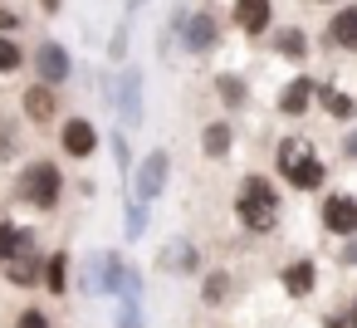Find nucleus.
<instances>
[{
	"label": "nucleus",
	"mask_w": 357,
	"mask_h": 328,
	"mask_svg": "<svg viewBox=\"0 0 357 328\" xmlns=\"http://www.w3.org/2000/svg\"><path fill=\"white\" fill-rule=\"evenodd\" d=\"M235 216H240L245 230L269 235V230L279 225V191H274V181L259 177V172H250V177L235 186Z\"/></svg>",
	"instance_id": "nucleus-1"
},
{
	"label": "nucleus",
	"mask_w": 357,
	"mask_h": 328,
	"mask_svg": "<svg viewBox=\"0 0 357 328\" xmlns=\"http://www.w3.org/2000/svg\"><path fill=\"white\" fill-rule=\"evenodd\" d=\"M279 172L294 191H318L323 177H328V167H323V157L313 152L308 137H284L279 142Z\"/></svg>",
	"instance_id": "nucleus-2"
},
{
	"label": "nucleus",
	"mask_w": 357,
	"mask_h": 328,
	"mask_svg": "<svg viewBox=\"0 0 357 328\" xmlns=\"http://www.w3.org/2000/svg\"><path fill=\"white\" fill-rule=\"evenodd\" d=\"M64 196V172L54 162H30L20 177V201H30L35 211H54Z\"/></svg>",
	"instance_id": "nucleus-3"
},
{
	"label": "nucleus",
	"mask_w": 357,
	"mask_h": 328,
	"mask_svg": "<svg viewBox=\"0 0 357 328\" xmlns=\"http://www.w3.org/2000/svg\"><path fill=\"white\" fill-rule=\"evenodd\" d=\"M167 177H172V157L167 152H147L142 157V167L132 172V201H157L162 191H167Z\"/></svg>",
	"instance_id": "nucleus-4"
},
{
	"label": "nucleus",
	"mask_w": 357,
	"mask_h": 328,
	"mask_svg": "<svg viewBox=\"0 0 357 328\" xmlns=\"http://www.w3.org/2000/svg\"><path fill=\"white\" fill-rule=\"evenodd\" d=\"M318 216H323V230H333V235H347V240L357 235V201H352V196L333 191V196L323 201V211H318Z\"/></svg>",
	"instance_id": "nucleus-5"
},
{
	"label": "nucleus",
	"mask_w": 357,
	"mask_h": 328,
	"mask_svg": "<svg viewBox=\"0 0 357 328\" xmlns=\"http://www.w3.org/2000/svg\"><path fill=\"white\" fill-rule=\"evenodd\" d=\"M35 69H40V84H50V89H59V84L69 79V54H64V45H54V40H45V45L35 50Z\"/></svg>",
	"instance_id": "nucleus-6"
},
{
	"label": "nucleus",
	"mask_w": 357,
	"mask_h": 328,
	"mask_svg": "<svg viewBox=\"0 0 357 328\" xmlns=\"http://www.w3.org/2000/svg\"><path fill=\"white\" fill-rule=\"evenodd\" d=\"M230 20H235L245 35H264V30H269V20H274V6H269V0H235Z\"/></svg>",
	"instance_id": "nucleus-7"
},
{
	"label": "nucleus",
	"mask_w": 357,
	"mask_h": 328,
	"mask_svg": "<svg viewBox=\"0 0 357 328\" xmlns=\"http://www.w3.org/2000/svg\"><path fill=\"white\" fill-rule=\"evenodd\" d=\"M118 113H123V128H137V123H142V74H137V69H128V74H123Z\"/></svg>",
	"instance_id": "nucleus-8"
},
{
	"label": "nucleus",
	"mask_w": 357,
	"mask_h": 328,
	"mask_svg": "<svg viewBox=\"0 0 357 328\" xmlns=\"http://www.w3.org/2000/svg\"><path fill=\"white\" fill-rule=\"evenodd\" d=\"M93 147H98L93 123H89V118H69V123H64V152H69V157H93Z\"/></svg>",
	"instance_id": "nucleus-9"
},
{
	"label": "nucleus",
	"mask_w": 357,
	"mask_h": 328,
	"mask_svg": "<svg viewBox=\"0 0 357 328\" xmlns=\"http://www.w3.org/2000/svg\"><path fill=\"white\" fill-rule=\"evenodd\" d=\"M157 264H162L167 274H191V269H196V245H191V240H167L162 255H157Z\"/></svg>",
	"instance_id": "nucleus-10"
},
{
	"label": "nucleus",
	"mask_w": 357,
	"mask_h": 328,
	"mask_svg": "<svg viewBox=\"0 0 357 328\" xmlns=\"http://www.w3.org/2000/svg\"><path fill=\"white\" fill-rule=\"evenodd\" d=\"M313 279H318V264H313V260H294V264L279 274V284H284V294H289V299L313 294Z\"/></svg>",
	"instance_id": "nucleus-11"
},
{
	"label": "nucleus",
	"mask_w": 357,
	"mask_h": 328,
	"mask_svg": "<svg viewBox=\"0 0 357 328\" xmlns=\"http://www.w3.org/2000/svg\"><path fill=\"white\" fill-rule=\"evenodd\" d=\"M54 113H59V98H54V89H50V84H35V89L25 94V118L45 128Z\"/></svg>",
	"instance_id": "nucleus-12"
},
{
	"label": "nucleus",
	"mask_w": 357,
	"mask_h": 328,
	"mask_svg": "<svg viewBox=\"0 0 357 328\" xmlns=\"http://www.w3.org/2000/svg\"><path fill=\"white\" fill-rule=\"evenodd\" d=\"M215 45V15H186V50L206 54Z\"/></svg>",
	"instance_id": "nucleus-13"
},
{
	"label": "nucleus",
	"mask_w": 357,
	"mask_h": 328,
	"mask_svg": "<svg viewBox=\"0 0 357 328\" xmlns=\"http://www.w3.org/2000/svg\"><path fill=\"white\" fill-rule=\"evenodd\" d=\"M40 279H45V289H50V294H64V289H69V255H64V250H54V255L45 260V269H40Z\"/></svg>",
	"instance_id": "nucleus-14"
},
{
	"label": "nucleus",
	"mask_w": 357,
	"mask_h": 328,
	"mask_svg": "<svg viewBox=\"0 0 357 328\" xmlns=\"http://www.w3.org/2000/svg\"><path fill=\"white\" fill-rule=\"evenodd\" d=\"M328 35H333V45H342V50H352V54H357V6H342Z\"/></svg>",
	"instance_id": "nucleus-15"
},
{
	"label": "nucleus",
	"mask_w": 357,
	"mask_h": 328,
	"mask_svg": "<svg viewBox=\"0 0 357 328\" xmlns=\"http://www.w3.org/2000/svg\"><path fill=\"white\" fill-rule=\"evenodd\" d=\"M308 98H313V79H294V84L279 94V108H284L289 118H298V113L308 108Z\"/></svg>",
	"instance_id": "nucleus-16"
},
{
	"label": "nucleus",
	"mask_w": 357,
	"mask_h": 328,
	"mask_svg": "<svg viewBox=\"0 0 357 328\" xmlns=\"http://www.w3.org/2000/svg\"><path fill=\"white\" fill-rule=\"evenodd\" d=\"M230 137H235V133H230L225 123H206V128H201V152H206V157H225V152H230Z\"/></svg>",
	"instance_id": "nucleus-17"
},
{
	"label": "nucleus",
	"mask_w": 357,
	"mask_h": 328,
	"mask_svg": "<svg viewBox=\"0 0 357 328\" xmlns=\"http://www.w3.org/2000/svg\"><path fill=\"white\" fill-rule=\"evenodd\" d=\"M215 94H220V103H225V108H240V103L250 98V89H245V79H240V74H220V79H215Z\"/></svg>",
	"instance_id": "nucleus-18"
},
{
	"label": "nucleus",
	"mask_w": 357,
	"mask_h": 328,
	"mask_svg": "<svg viewBox=\"0 0 357 328\" xmlns=\"http://www.w3.org/2000/svg\"><path fill=\"white\" fill-rule=\"evenodd\" d=\"M201 299H206L211 308H220V304L230 299V274H225V269H211L206 284H201Z\"/></svg>",
	"instance_id": "nucleus-19"
},
{
	"label": "nucleus",
	"mask_w": 357,
	"mask_h": 328,
	"mask_svg": "<svg viewBox=\"0 0 357 328\" xmlns=\"http://www.w3.org/2000/svg\"><path fill=\"white\" fill-rule=\"evenodd\" d=\"M6 269H10L15 284H35V279H40V255H10Z\"/></svg>",
	"instance_id": "nucleus-20"
},
{
	"label": "nucleus",
	"mask_w": 357,
	"mask_h": 328,
	"mask_svg": "<svg viewBox=\"0 0 357 328\" xmlns=\"http://www.w3.org/2000/svg\"><path fill=\"white\" fill-rule=\"evenodd\" d=\"M20 245H25V230H15L10 221H0V264H6L10 255H20Z\"/></svg>",
	"instance_id": "nucleus-21"
},
{
	"label": "nucleus",
	"mask_w": 357,
	"mask_h": 328,
	"mask_svg": "<svg viewBox=\"0 0 357 328\" xmlns=\"http://www.w3.org/2000/svg\"><path fill=\"white\" fill-rule=\"evenodd\" d=\"M25 64V54H20V45L10 40V35H0V74H15Z\"/></svg>",
	"instance_id": "nucleus-22"
},
{
	"label": "nucleus",
	"mask_w": 357,
	"mask_h": 328,
	"mask_svg": "<svg viewBox=\"0 0 357 328\" xmlns=\"http://www.w3.org/2000/svg\"><path fill=\"white\" fill-rule=\"evenodd\" d=\"M323 108H328L333 118H352V113H357V103H352L347 94H337V89H328V94H323Z\"/></svg>",
	"instance_id": "nucleus-23"
},
{
	"label": "nucleus",
	"mask_w": 357,
	"mask_h": 328,
	"mask_svg": "<svg viewBox=\"0 0 357 328\" xmlns=\"http://www.w3.org/2000/svg\"><path fill=\"white\" fill-rule=\"evenodd\" d=\"M123 230H128V240H137V235L147 230V206H142V201H132V206H128V216H123Z\"/></svg>",
	"instance_id": "nucleus-24"
},
{
	"label": "nucleus",
	"mask_w": 357,
	"mask_h": 328,
	"mask_svg": "<svg viewBox=\"0 0 357 328\" xmlns=\"http://www.w3.org/2000/svg\"><path fill=\"white\" fill-rule=\"evenodd\" d=\"M279 54L303 59V35H298V30H284V35H279Z\"/></svg>",
	"instance_id": "nucleus-25"
},
{
	"label": "nucleus",
	"mask_w": 357,
	"mask_h": 328,
	"mask_svg": "<svg viewBox=\"0 0 357 328\" xmlns=\"http://www.w3.org/2000/svg\"><path fill=\"white\" fill-rule=\"evenodd\" d=\"M15 328H50V313H40V308H25V313L15 318Z\"/></svg>",
	"instance_id": "nucleus-26"
},
{
	"label": "nucleus",
	"mask_w": 357,
	"mask_h": 328,
	"mask_svg": "<svg viewBox=\"0 0 357 328\" xmlns=\"http://www.w3.org/2000/svg\"><path fill=\"white\" fill-rule=\"evenodd\" d=\"M15 25H20V15H15V10H0V35L15 30Z\"/></svg>",
	"instance_id": "nucleus-27"
},
{
	"label": "nucleus",
	"mask_w": 357,
	"mask_h": 328,
	"mask_svg": "<svg viewBox=\"0 0 357 328\" xmlns=\"http://www.w3.org/2000/svg\"><path fill=\"white\" fill-rule=\"evenodd\" d=\"M337 260H342V264H357V240H347V245H342V255H337Z\"/></svg>",
	"instance_id": "nucleus-28"
},
{
	"label": "nucleus",
	"mask_w": 357,
	"mask_h": 328,
	"mask_svg": "<svg viewBox=\"0 0 357 328\" xmlns=\"http://www.w3.org/2000/svg\"><path fill=\"white\" fill-rule=\"evenodd\" d=\"M347 157H357V133H347Z\"/></svg>",
	"instance_id": "nucleus-29"
},
{
	"label": "nucleus",
	"mask_w": 357,
	"mask_h": 328,
	"mask_svg": "<svg viewBox=\"0 0 357 328\" xmlns=\"http://www.w3.org/2000/svg\"><path fill=\"white\" fill-rule=\"evenodd\" d=\"M328 328H352V323L347 318H328Z\"/></svg>",
	"instance_id": "nucleus-30"
},
{
	"label": "nucleus",
	"mask_w": 357,
	"mask_h": 328,
	"mask_svg": "<svg viewBox=\"0 0 357 328\" xmlns=\"http://www.w3.org/2000/svg\"><path fill=\"white\" fill-rule=\"evenodd\" d=\"M40 6H45V10H59V6H64V0H40Z\"/></svg>",
	"instance_id": "nucleus-31"
},
{
	"label": "nucleus",
	"mask_w": 357,
	"mask_h": 328,
	"mask_svg": "<svg viewBox=\"0 0 357 328\" xmlns=\"http://www.w3.org/2000/svg\"><path fill=\"white\" fill-rule=\"evenodd\" d=\"M347 323H352V328H357V308H352V318H347Z\"/></svg>",
	"instance_id": "nucleus-32"
},
{
	"label": "nucleus",
	"mask_w": 357,
	"mask_h": 328,
	"mask_svg": "<svg viewBox=\"0 0 357 328\" xmlns=\"http://www.w3.org/2000/svg\"><path fill=\"white\" fill-rule=\"evenodd\" d=\"M132 6H142V0H132Z\"/></svg>",
	"instance_id": "nucleus-33"
},
{
	"label": "nucleus",
	"mask_w": 357,
	"mask_h": 328,
	"mask_svg": "<svg viewBox=\"0 0 357 328\" xmlns=\"http://www.w3.org/2000/svg\"><path fill=\"white\" fill-rule=\"evenodd\" d=\"M313 6H323V0H313Z\"/></svg>",
	"instance_id": "nucleus-34"
}]
</instances>
